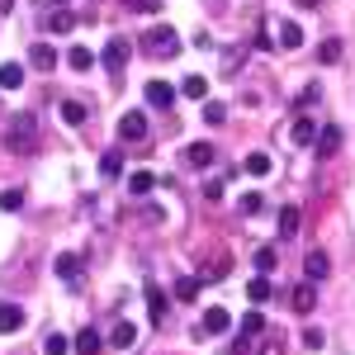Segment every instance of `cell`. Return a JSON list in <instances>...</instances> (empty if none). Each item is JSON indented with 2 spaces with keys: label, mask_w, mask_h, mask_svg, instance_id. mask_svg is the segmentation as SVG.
<instances>
[{
  "label": "cell",
  "mask_w": 355,
  "mask_h": 355,
  "mask_svg": "<svg viewBox=\"0 0 355 355\" xmlns=\"http://www.w3.org/2000/svg\"><path fill=\"white\" fill-rule=\"evenodd\" d=\"M152 185H157V175H147V171H137V175H128V190H133L137 199H142V194L152 190Z\"/></svg>",
  "instance_id": "cell-30"
},
{
  "label": "cell",
  "mask_w": 355,
  "mask_h": 355,
  "mask_svg": "<svg viewBox=\"0 0 355 355\" xmlns=\"http://www.w3.org/2000/svg\"><path fill=\"white\" fill-rule=\"evenodd\" d=\"M28 67H33V71H53L57 53L48 48V43H33V48H28Z\"/></svg>",
  "instance_id": "cell-13"
},
{
  "label": "cell",
  "mask_w": 355,
  "mask_h": 355,
  "mask_svg": "<svg viewBox=\"0 0 355 355\" xmlns=\"http://www.w3.org/2000/svg\"><path fill=\"white\" fill-rule=\"evenodd\" d=\"M19 85H24V67L19 62H5L0 67V90H19Z\"/></svg>",
  "instance_id": "cell-19"
},
{
  "label": "cell",
  "mask_w": 355,
  "mask_h": 355,
  "mask_svg": "<svg viewBox=\"0 0 355 355\" xmlns=\"http://www.w3.org/2000/svg\"><path fill=\"white\" fill-rule=\"evenodd\" d=\"M43 351H48V355H67V351H76V341H67L62 331H53V336L43 341Z\"/></svg>",
  "instance_id": "cell-25"
},
{
  "label": "cell",
  "mask_w": 355,
  "mask_h": 355,
  "mask_svg": "<svg viewBox=\"0 0 355 355\" xmlns=\"http://www.w3.org/2000/svg\"><path fill=\"white\" fill-rule=\"evenodd\" d=\"M57 5H71V0H57Z\"/></svg>",
  "instance_id": "cell-42"
},
{
  "label": "cell",
  "mask_w": 355,
  "mask_h": 355,
  "mask_svg": "<svg viewBox=\"0 0 355 355\" xmlns=\"http://www.w3.org/2000/svg\"><path fill=\"white\" fill-rule=\"evenodd\" d=\"M147 105H152V110H171V105H175V85L147 81Z\"/></svg>",
  "instance_id": "cell-10"
},
{
  "label": "cell",
  "mask_w": 355,
  "mask_h": 355,
  "mask_svg": "<svg viewBox=\"0 0 355 355\" xmlns=\"http://www.w3.org/2000/svg\"><path fill=\"white\" fill-rule=\"evenodd\" d=\"M199 284H204V279H180V284H175V299H180V303H190L194 294H199Z\"/></svg>",
  "instance_id": "cell-33"
},
{
  "label": "cell",
  "mask_w": 355,
  "mask_h": 355,
  "mask_svg": "<svg viewBox=\"0 0 355 355\" xmlns=\"http://www.w3.org/2000/svg\"><path fill=\"white\" fill-rule=\"evenodd\" d=\"M299 209H284V214H279V237H294V232H299Z\"/></svg>",
  "instance_id": "cell-29"
},
{
  "label": "cell",
  "mask_w": 355,
  "mask_h": 355,
  "mask_svg": "<svg viewBox=\"0 0 355 355\" xmlns=\"http://www.w3.org/2000/svg\"><path fill=\"white\" fill-rule=\"evenodd\" d=\"M223 331H232V313L227 308H209L204 322H199V336H223Z\"/></svg>",
  "instance_id": "cell-6"
},
{
  "label": "cell",
  "mask_w": 355,
  "mask_h": 355,
  "mask_svg": "<svg viewBox=\"0 0 355 355\" xmlns=\"http://www.w3.org/2000/svg\"><path fill=\"white\" fill-rule=\"evenodd\" d=\"M180 95H190V100H204V95H209V81H204V76H185Z\"/></svg>",
  "instance_id": "cell-26"
},
{
  "label": "cell",
  "mask_w": 355,
  "mask_h": 355,
  "mask_svg": "<svg viewBox=\"0 0 355 355\" xmlns=\"http://www.w3.org/2000/svg\"><path fill=\"white\" fill-rule=\"evenodd\" d=\"M261 331H266V318H261V313L242 318V331H237V351H232V355H246V346H251V341H256Z\"/></svg>",
  "instance_id": "cell-8"
},
{
  "label": "cell",
  "mask_w": 355,
  "mask_h": 355,
  "mask_svg": "<svg viewBox=\"0 0 355 355\" xmlns=\"http://www.w3.org/2000/svg\"><path fill=\"white\" fill-rule=\"evenodd\" d=\"M279 48H289V53L303 48V28L294 24V19H284V24H279Z\"/></svg>",
  "instance_id": "cell-20"
},
{
  "label": "cell",
  "mask_w": 355,
  "mask_h": 355,
  "mask_svg": "<svg viewBox=\"0 0 355 355\" xmlns=\"http://www.w3.org/2000/svg\"><path fill=\"white\" fill-rule=\"evenodd\" d=\"M303 270H308V284H318V279H327V270H331V256H327V251H308V261H303Z\"/></svg>",
  "instance_id": "cell-11"
},
{
  "label": "cell",
  "mask_w": 355,
  "mask_h": 355,
  "mask_svg": "<svg viewBox=\"0 0 355 355\" xmlns=\"http://www.w3.org/2000/svg\"><path fill=\"white\" fill-rule=\"evenodd\" d=\"M33 128H38L33 119H15V123H10V137H5V142H10V152H15V157H24V152L38 147V133H33Z\"/></svg>",
  "instance_id": "cell-2"
},
{
  "label": "cell",
  "mask_w": 355,
  "mask_h": 355,
  "mask_svg": "<svg viewBox=\"0 0 355 355\" xmlns=\"http://www.w3.org/2000/svg\"><path fill=\"white\" fill-rule=\"evenodd\" d=\"M100 175H105V180H119V175H123V152H119V147H110V152L100 157Z\"/></svg>",
  "instance_id": "cell-16"
},
{
  "label": "cell",
  "mask_w": 355,
  "mask_h": 355,
  "mask_svg": "<svg viewBox=\"0 0 355 355\" xmlns=\"http://www.w3.org/2000/svg\"><path fill=\"white\" fill-rule=\"evenodd\" d=\"M67 62H71V71H90L95 67V53L85 43H76V48H67Z\"/></svg>",
  "instance_id": "cell-18"
},
{
  "label": "cell",
  "mask_w": 355,
  "mask_h": 355,
  "mask_svg": "<svg viewBox=\"0 0 355 355\" xmlns=\"http://www.w3.org/2000/svg\"><path fill=\"white\" fill-rule=\"evenodd\" d=\"M289 303H294V313H313V303H318V289H313V284H299Z\"/></svg>",
  "instance_id": "cell-23"
},
{
  "label": "cell",
  "mask_w": 355,
  "mask_h": 355,
  "mask_svg": "<svg viewBox=\"0 0 355 355\" xmlns=\"http://www.w3.org/2000/svg\"><path fill=\"white\" fill-rule=\"evenodd\" d=\"M19 204H24V194H19V190H5V194H0V209H5V214H15Z\"/></svg>",
  "instance_id": "cell-36"
},
{
  "label": "cell",
  "mask_w": 355,
  "mask_h": 355,
  "mask_svg": "<svg viewBox=\"0 0 355 355\" xmlns=\"http://www.w3.org/2000/svg\"><path fill=\"white\" fill-rule=\"evenodd\" d=\"M294 5H303V10H313V5H322V0H294Z\"/></svg>",
  "instance_id": "cell-41"
},
{
  "label": "cell",
  "mask_w": 355,
  "mask_h": 355,
  "mask_svg": "<svg viewBox=\"0 0 355 355\" xmlns=\"http://www.w3.org/2000/svg\"><path fill=\"white\" fill-rule=\"evenodd\" d=\"M142 53H147V57H175V53H180V33H175L171 24L142 28Z\"/></svg>",
  "instance_id": "cell-1"
},
{
  "label": "cell",
  "mask_w": 355,
  "mask_h": 355,
  "mask_svg": "<svg viewBox=\"0 0 355 355\" xmlns=\"http://www.w3.org/2000/svg\"><path fill=\"white\" fill-rule=\"evenodd\" d=\"M24 308H19V303H0V336H15V331L24 327Z\"/></svg>",
  "instance_id": "cell-9"
},
{
  "label": "cell",
  "mask_w": 355,
  "mask_h": 355,
  "mask_svg": "<svg viewBox=\"0 0 355 355\" xmlns=\"http://www.w3.org/2000/svg\"><path fill=\"white\" fill-rule=\"evenodd\" d=\"M261 355H284V346H279V341H266V351Z\"/></svg>",
  "instance_id": "cell-40"
},
{
  "label": "cell",
  "mask_w": 355,
  "mask_h": 355,
  "mask_svg": "<svg viewBox=\"0 0 355 355\" xmlns=\"http://www.w3.org/2000/svg\"><path fill=\"white\" fill-rule=\"evenodd\" d=\"M128 5H133V10H147V15L157 10V0H128Z\"/></svg>",
  "instance_id": "cell-39"
},
{
  "label": "cell",
  "mask_w": 355,
  "mask_h": 355,
  "mask_svg": "<svg viewBox=\"0 0 355 355\" xmlns=\"http://www.w3.org/2000/svg\"><path fill=\"white\" fill-rule=\"evenodd\" d=\"M336 147H341V128H336V123H327V128L318 133V157L327 162V157H336Z\"/></svg>",
  "instance_id": "cell-14"
},
{
  "label": "cell",
  "mask_w": 355,
  "mask_h": 355,
  "mask_svg": "<svg viewBox=\"0 0 355 355\" xmlns=\"http://www.w3.org/2000/svg\"><path fill=\"white\" fill-rule=\"evenodd\" d=\"M142 294H147V313H152V322H162V318H166V294L157 289V284H147Z\"/></svg>",
  "instance_id": "cell-22"
},
{
  "label": "cell",
  "mask_w": 355,
  "mask_h": 355,
  "mask_svg": "<svg viewBox=\"0 0 355 355\" xmlns=\"http://www.w3.org/2000/svg\"><path fill=\"white\" fill-rule=\"evenodd\" d=\"M246 299H251V308L266 303V299H270V279H251V284H246Z\"/></svg>",
  "instance_id": "cell-27"
},
{
  "label": "cell",
  "mask_w": 355,
  "mask_h": 355,
  "mask_svg": "<svg viewBox=\"0 0 355 355\" xmlns=\"http://www.w3.org/2000/svg\"><path fill=\"white\" fill-rule=\"evenodd\" d=\"M318 133H322V128H318L308 114H294V123H289V142H294V147H318Z\"/></svg>",
  "instance_id": "cell-4"
},
{
  "label": "cell",
  "mask_w": 355,
  "mask_h": 355,
  "mask_svg": "<svg viewBox=\"0 0 355 355\" xmlns=\"http://www.w3.org/2000/svg\"><path fill=\"white\" fill-rule=\"evenodd\" d=\"M133 341H137V327H133V322H114V331H110V346H114V351H128Z\"/></svg>",
  "instance_id": "cell-15"
},
{
  "label": "cell",
  "mask_w": 355,
  "mask_h": 355,
  "mask_svg": "<svg viewBox=\"0 0 355 355\" xmlns=\"http://www.w3.org/2000/svg\"><path fill=\"white\" fill-rule=\"evenodd\" d=\"M53 270H57V279L62 284H71V289H81V256H71V251H62L53 261Z\"/></svg>",
  "instance_id": "cell-5"
},
{
  "label": "cell",
  "mask_w": 355,
  "mask_h": 355,
  "mask_svg": "<svg viewBox=\"0 0 355 355\" xmlns=\"http://www.w3.org/2000/svg\"><path fill=\"white\" fill-rule=\"evenodd\" d=\"M308 105H318V85H308V90L299 95V110H308Z\"/></svg>",
  "instance_id": "cell-38"
},
{
  "label": "cell",
  "mask_w": 355,
  "mask_h": 355,
  "mask_svg": "<svg viewBox=\"0 0 355 355\" xmlns=\"http://www.w3.org/2000/svg\"><path fill=\"white\" fill-rule=\"evenodd\" d=\"M48 28H53V33H71V28H76V15H67V10H57L53 19H48Z\"/></svg>",
  "instance_id": "cell-31"
},
{
  "label": "cell",
  "mask_w": 355,
  "mask_h": 355,
  "mask_svg": "<svg viewBox=\"0 0 355 355\" xmlns=\"http://www.w3.org/2000/svg\"><path fill=\"white\" fill-rule=\"evenodd\" d=\"M128 53H133V43H128V38H110V43H105V67H110V76H123Z\"/></svg>",
  "instance_id": "cell-3"
},
{
  "label": "cell",
  "mask_w": 355,
  "mask_h": 355,
  "mask_svg": "<svg viewBox=\"0 0 355 355\" xmlns=\"http://www.w3.org/2000/svg\"><path fill=\"white\" fill-rule=\"evenodd\" d=\"M214 157H218V152H214V142H190V147H185V166H199V171H204V166H214Z\"/></svg>",
  "instance_id": "cell-12"
},
{
  "label": "cell",
  "mask_w": 355,
  "mask_h": 355,
  "mask_svg": "<svg viewBox=\"0 0 355 355\" xmlns=\"http://www.w3.org/2000/svg\"><path fill=\"white\" fill-rule=\"evenodd\" d=\"M223 119H227V105H223V100H209V105H204V123H214V128H218Z\"/></svg>",
  "instance_id": "cell-32"
},
{
  "label": "cell",
  "mask_w": 355,
  "mask_h": 355,
  "mask_svg": "<svg viewBox=\"0 0 355 355\" xmlns=\"http://www.w3.org/2000/svg\"><path fill=\"white\" fill-rule=\"evenodd\" d=\"M261 209H266V199H261V194H246V199H242V214H246V218H256Z\"/></svg>",
  "instance_id": "cell-35"
},
{
  "label": "cell",
  "mask_w": 355,
  "mask_h": 355,
  "mask_svg": "<svg viewBox=\"0 0 355 355\" xmlns=\"http://www.w3.org/2000/svg\"><path fill=\"white\" fill-rule=\"evenodd\" d=\"M318 62H341V38H322V48H318Z\"/></svg>",
  "instance_id": "cell-28"
},
{
  "label": "cell",
  "mask_w": 355,
  "mask_h": 355,
  "mask_svg": "<svg viewBox=\"0 0 355 355\" xmlns=\"http://www.w3.org/2000/svg\"><path fill=\"white\" fill-rule=\"evenodd\" d=\"M242 171H246V175H256V180H261V175H270L275 166H270V157H266V152H251V157L242 162Z\"/></svg>",
  "instance_id": "cell-21"
},
{
  "label": "cell",
  "mask_w": 355,
  "mask_h": 355,
  "mask_svg": "<svg viewBox=\"0 0 355 355\" xmlns=\"http://www.w3.org/2000/svg\"><path fill=\"white\" fill-rule=\"evenodd\" d=\"M303 341H308V346H313V351H318V346H322V341H327V336H322V331H318V327H308V331H303Z\"/></svg>",
  "instance_id": "cell-37"
},
{
  "label": "cell",
  "mask_w": 355,
  "mask_h": 355,
  "mask_svg": "<svg viewBox=\"0 0 355 355\" xmlns=\"http://www.w3.org/2000/svg\"><path fill=\"white\" fill-rule=\"evenodd\" d=\"M119 137H123V142H142V137H147V114L142 110L123 114V119H119Z\"/></svg>",
  "instance_id": "cell-7"
},
{
  "label": "cell",
  "mask_w": 355,
  "mask_h": 355,
  "mask_svg": "<svg viewBox=\"0 0 355 355\" xmlns=\"http://www.w3.org/2000/svg\"><path fill=\"white\" fill-rule=\"evenodd\" d=\"M256 270H261V275L275 270V246H261V251H256Z\"/></svg>",
  "instance_id": "cell-34"
},
{
  "label": "cell",
  "mask_w": 355,
  "mask_h": 355,
  "mask_svg": "<svg viewBox=\"0 0 355 355\" xmlns=\"http://www.w3.org/2000/svg\"><path fill=\"white\" fill-rule=\"evenodd\" d=\"M100 346H105V341H100V331H95V327L76 331V355H100Z\"/></svg>",
  "instance_id": "cell-17"
},
{
  "label": "cell",
  "mask_w": 355,
  "mask_h": 355,
  "mask_svg": "<svg viewBox=\"0 0 355 355\" xmlns=\"http://www.w3.org/2000/svg\"><path fill=\"white\" fill-rule=\"evenodd\" d=\"M62 123H85V105L81 100H62Z\"/></svg>",
  "instance_id": "cell-24"
}]
</instances>
